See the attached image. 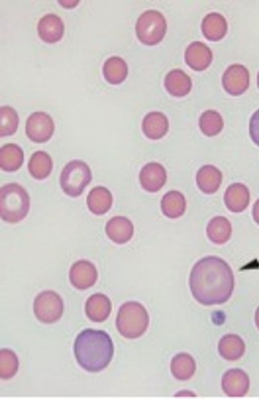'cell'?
Segmentation results:
<instances>
[{"label":"cell","instance_id":"6da1fadb","mask_svg":"<svg viewBox=\"0 0 259 399\" xmlns=\"http://www.w3.org/2000/svg\"><path fill=\"white\" fill-rule=\"evenodd\" d=\"M194 298L205 305L221 304L231 297L234 277L228 264L216 256L199 260L193 267L189 278Z\"/></svg>","mask_w":259,"mask_h":399},{"label":"cell","instance_id":"7a4b0ae2","mask_svg":"<svg viewBox=\"0 0 259 399\" xmlns=\"http://www.w3.org/2000/svg\"><path fill=\"white\" fill-rule=\"evenodd\" d=\"M74 352L77 362L83 369L97 372L104 369L110 362L114 347L107 333L87 329L76 337Z\"/></svg>","mask_w":259,"mask_h":399},{"label":"cell","instance_id":"3957f363","mask_svg":"<svg viewBox=\"0 0 259 399\" xmlns=\"http://www.w3.org/2000/svg\"><path fill=\"white\" fill-rule=\"evenodd\" d=\"M30 199L26 191L16 183H10L1 188L0 214L2 219L9 223H16L27 215Z\"/></svg>","mask_w":259,"mask_h":399},{"label":"cell","instance_id":"277c9868","mask_svg":"<svg viewBox=\"0 0 259 399\" xmlns=\"http://www.w3.org/2000/svg\"><path fill=\"white\" fill-rule=\"evenodd\" d=\"M92 178L89 166L81 160H74L68 163L62 169L60 184L66 194L76 197L82 193Z\"/></svg>","mask_w":259,"mask_h":399},{"label":"cell","instance_id":"5b68a950","mask_svg":"<svg viewBox=\"0 0 259 399\" xmlns=\"http://www.w3.org/2000/svg\"><path fill=\"white\" fill-rule=\"evenodd\" d=\"M166 22L163 15L156 10H148L138 18L136 31L143 44L152 46L159 43L166 30Z\"/></svg>","mask_w":259,"mask_h":399},{"label":"cell","instance_id":"8992f818","mask_svg":"<svg viewBox=\"0 0 259 399\" xmlns=\"http://www.w3.org/2000/svg\"><path fill=\"white\" fill-rule=\"evenodd\" d=\"M64 304L61 297L55 292L47 290L40 293L33 302V312L41 322L52 323L62 316Z\"/></svg>","mask_w":259,"mask_h":399},{"label":"cell","instance_id":"52a82bcc","mask_svg":"<svg viewBox=\"0 0 259 399\" xmlns=\"http://www.w3.org/2000/svg\"><path fill=\"white\" fill-rule=\"evenodd\" d=\"M55 130L52 118L47 113L36 112L28 118L25 126L26 134L32 141L42 143L49 140Z\"/></svg>","mask_w":259,"mask_h":399},{"label":"cell","instance_id":"ba28073f","mask_svg":"<svg viewBox=\"0 0 259 399\" xmlns=\"http://www.w3.org/2000/svg\"><path fill=\"white\" fill-rule=\"evenodd\" d=\"M222 85L225 90L233 96L243 93L249 85V73L243 65L234 64L230 65L222 77Z\"/></svg>","mask_w":259,"mask_h":399},{"label":"cell","instance_id":"9c48e42d","mask_svg":"<svg viewBox=\"0 0 259 399\" xmlns=\"http://www.w3.org/2000/svg\"><path fill=\"white\" fill-rule=\"evenodd\" d=\"M69 276L74 287L84 290L95 284L97 279L98 273L93 264L87 260H81L72 265Z\"/></svg>","mask_w":259,"mask_h":399},{"label":"cell","instance_id":"30bf717a","mask_svg":"<svg viewBox=\"0 0 259 399\" xmlns=\"http://www.w3.org/2000/svg\"><path fill=\"white\" fill-rule=\"evenodd\" d=\"M224 392L230 397H242L248 392L249 379L247 374L238 368L231 369L224 374L222 379Z\"/></svg>","mask_w":259,"mask_h":399},{"label":"cell","instance_id":"8fae6325","mask_svg":"<svg viewBox=\"0 0 259 399\" xmlns=\"http://www.w3.org/2000/svg\"><path fill=\"white\" fill-rule=\"evenodd\" d=\"M37 28L40 38L50 44L59 41L64 32V26L62 19L54 14H48L40 18Z\"/></svg>","mask_w":259,"mask_h":399},{"label":"cell","instance_id":"7c38bea8","mask_svg":"<svg viewBox=\"0 0 259 399\" xmlns=\"http://www.w3.org/2000/svg\"><path fill=\"white\" fill-rule=\"evenodd\" d=\"M185 58L186 63L192 69L202 71L211 63L212 54L205 44L200 42H194L187 47Z\"/></svg>","mask_w":259,"mask_h":399},{"label":"cell","instance_id":"4fadbf2b","mask_svg":"<svg viewBox=\"0 0 259 399\" xmlns=\"http://www.w3.org/2000/svg\"><path fill=\"white\" fill-rule=\"evenodd\" d=\"M250 194L247 187L240 183L230 185L224 194V202L227 208L233 212H241L249 203Z\"/></svg>","mask_w":259,"mask_h":399},{"label":"cell","instance_id":"5bb4252c","mask_svg":"<svg viewBox=\"0 0 259 399\" xmlns=\"http://www.w3.org/2000/svg\"><path fill=\"white\" fill-rule=\"evenodd\" d=\"M111 303L106 295L96 293L91 296L85 304V312L92 321L101 322L105 321L111 311Z\"/></svg>","mask_w":259,"mask_h":399},{"label":"cell","instance_id":"9a60e30c","mask_svg":"<svg viewBox=\"0 0 259 399\" xmlns=\"http://www.w3.org/2000/svg\"><path fill=\"white\" fill-rule=\"evenodd\" d=\"M105 231L111 240L118 244H122L127 242L132 237L134 226L127 218L116 216L108 221Z\"/></svg>","mask_w":259,"mask_h":399},{"label":"cell","instance_id":"2e32d148","mask_svg":"<svg viewBox=\"0 0 259 399\" xmlns=\"http://www.w3.org/2000/svg\"><path fill=\"white\" fill-rule=\"evenodd\" d=\"M166 174L162 165L156 163H149L142 169L140 180L143 188L149 192H156L164 185Z\"/></svg>","mask_w":259,"mask_h":399},{"label":"cell","instance_id":"e0dca14e","mask_svg":"<svg viewBox=\"0 0 259 399\" xmlns=\"http://www.w3.org/2000/svg\"><path fill=\"white\" fill-rule=\"evenodd\" d=\"M203 35L209 41L216 42L222 39L226 35L228 24L226 19L221 14L213 12L207 14L202 22Z\"/></svg>","mask_w":259,"mask_h":399},{"label":"cell","instance_id":"ac0fdd59","mask_svg":"<svg viewBox=\"0 0 259 399\" xmlns=\"http://www.w3.org/2000/svg\"><path fill=\"white\" fill-rule=\"evenodd\" d=\"M196 181L199 189L204 193L211 194L219 189L222 181L221 171L212 165L202 167L198 171Z\"/></svg>","mask_w":259,"mask_h":399},{"label":"cell","instance_id":"d6986e66","mask_svg":"<svg viewBox=\"0 0 259 399\" xmlns=\"http://www.w3.org/2000/svg\"><path fill=\"white\" fill-rule=\"evenodd\" d=\"M87 202L89 209L93 213L102 215L106 213L111 207L112 194L104 187H96L89 193Z\"/></svg>","mask_w":259,"mask_h":399},{"label":"cell","instance_id":"ffe728a7","mask_svg":"<svg viewBox=\"0 0 259 399\" xmlns=\"http://www.w3.org/2000/svg\"><path fill=\"white\" fill-rule=\"evenodd\" d=\"M218 350L224 359L233 361L239 359L244 354L245 345L239 336L229 334L224 336L220 340Z\"/></svg>","mask_w":259,"mask_h":399},{"label":"cell","instance_id":"44dd1931","mask_svg":"<svg viewBox=\"0 0 259 399\" xmlns=\"http://www.w3.org/2000/svg\"><path fill=\"white\" fill-rule=\"evenodd\" d=\"M164 85L167 91L175 96H184L189 93L192 87L190 77L181 69H174L165 77Z\"/></svg>","mask_w":259,"mask_h":399},{"label":"cell","instance_id":"7402d4cb","mask_svg":"<svg viewBox=\"0 0 259 399\" xmlns=\"http://www.w3.org/2000/svg\"><path fill=\"white\" fill-rule=\"evenodd\" d=\"M143 130L149 138L156 139L163 136L168 128V122L165 116L158 112L149 113L144 118Z\"/></svg>","mask_w":259,"mask_h":399},{"label":"cell","instance_id":"603a6c76","mask_svg":"<svg viewBox=\"0 0 259 399\" xmlns=\"http://www.w3.org/2000/svg\"><path fill=\"white\" fill-rule=\"evenodd\" d=\"M206 233L209 240L217 244H222L228 241L232 234L230 221L225 216H217L208 223Z\"/></svg>","mask_w":259,"mask_h":399},{"label":"cell","instance_id":"cb8c5ba5","mask_svg":"<svg viewBox=\"0 0 259 399\" xmlns=\"http://www.w3.org/2000/svg\"><path fill=\"white\" fill-rule=\"evenodd\" d=\"M24 153L20 147L14 143L4 145L0 150V167L4 171H15L22 165Z\"/></svg>","mask_w":259,"mask_h":399},{"label":"cell","instance_id":"d4e9b609","mask_svg":"<svg viewBox=\"0 0 259 399\" xmlns=\"http://www.w3.org/2000/svg\"><path fill=\"white\" fill-rule=\"evenodd\" d=\"M125 62L120 57H111L104 63L103 74L106 80L111 84H118L126 78L128 72Z\"/></svg>","mask_w":259,"mask_h":399},{"label":"cell","instance_id":"484cf974","mask_svg":"<svg viewBox=\"0 0 259 399\" xmlns=\"http://www.w3.org/2000/svg\"><path fill=\"white\" fill-rule=\"evenodd\" d=\"M52 168L51 158L47 153L41 151L34 153L28 164L29 173L37 179L47 178L51 173Z\"/></svg>","mask_w":259,"mask_h":399},{"label":"cell","instance_id":"4316f807","mask_svg":"<svg viewBox=\"0 0 259 399\" xmlns=\"http://www.w3.org/2000/svg\"><path fill=\"white\" fill-rule=\"evenodd\" d=\"M161 207L163 214L172 219L183 214L186 208V201L183 195L176 191H171L163 196Z\"/></svg>","mask_w":259,"mask_h":399},{"label":"cell","instance_id":"83f0119b","mask_svg":"<svg viewBox=\"0 0 259 399\" xmlns=\"http://www.w3.org/2000/svg\"><path fill=\"white\" fill-rule=\"evenodd\" d=\"M223 126L222 117L217 111H206L200 118V128L202 132L208 136L217 135L222 131Z\"/></svg>","mask_w":259,"mask_h":399},{"label":"cell","instance_id":"f1b7e54d","mask_svg":"<svg viewBox=\"0 0 259 399\" xmlns=\"http://www.w3.org/2000/svg\"><path fill=\"white\" fill-rule=\"evenodd\" d=\"M19 360L16 353L11 349L3 348L0 350V377L9 379L18 371Z\"/></svg>","mask_w":259,"mask_h":399},{"label":"cell","instance_id":"f546056e","mask_svg":"<svg viewBox=\"0 0 259 399\" xmlns=\"http://www.w3.org/2000/svg\"><path fill=\"white\" fill-rule=\"evenodd\" d=\"M1 113V137L13 135L16 131L19 122L16 111L10 106H2Z\"/></svg>","mask_w":259,"mask_h":399},{"label":"cell","instance_id":"4dcf8cb0","mask_svg":"<svg viewBox=\"0 0 259 399\" xmlns=\"http://www.w3.org/2000/svg\"><path fill=\"white\" fill-rule=\"evenodd\" d=\"M249 134L252 141L259 146V110L252 115L250 119Z\"/></svg>","mask_w":259,"mask_h":399},{"label":"cell","instance_id":"1f68e13d","mask_svg":"<svg viewBox=\"0 0 259 399\" xmlns=\"http://www.w3.org/2000/svg\"><path fill=\"white\" fill-rule=\"evenodd\" d=\"M252 216L255 223L259 225V199L256 200L253 206Z\"/></svg>","mask_w":259,"mask_h":399},{"label":"cell","instance_id":"d6a6232c","mask_svg":"<svg viewBox=\"0 0 259 399\" xmlns=\"http://www.w3.org/2000/svg\"><path fill=\"white\" fill-rule=\"evenodd\" d=\"M255 322L257 328L259 330V306L257 307L255 313Z\"/></svg>","mask_w":259,"mask_h":399},{"label":"cell","instance_id":"836d02e7","mask_svg":"<svg viewBox=\"0 0 259 399\" xmlns=\"http://www.w3.org/2000/svg\"><path fill=\"white\" fill-rule=\"evenodd\" d=\"M257 84L258 88H259V71L257 76Z\"/></svg>","mask_w":259,"mask_h":399}]
</instances>
